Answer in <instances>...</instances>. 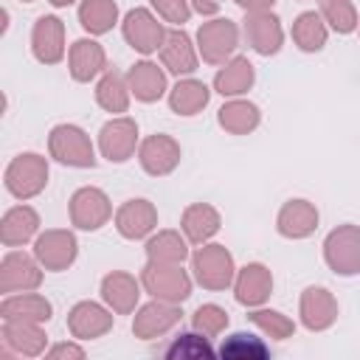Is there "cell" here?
<instances>
[{
	"label": "cell",
	"mask_w": 360,
	"mask_h": 360,
	"mask_svg": "<svg viewBox=\"0 0 360 360\" xmlns=\"http://www.w3.org/2000/svg\"><path fill=\"white\" fill-rule=\"evenodd\" d=\"M191 276L205 290L231 287L236 278V264H233L231 250L225 245H217V242L197 245V250L191 253Z\"/></svg>",
	"instance_id": "6da1fadb"
},
{
	"label": "cell",
	"mask_w": 360,
	"mask_h": 360,
	"mask_svg": "<svg viewBox=\"0 0 360 360\" xmlns=\"http://www.w3.org/2000/svg\"><path fill=\"white\" fill-rule=\"evenodd\" d=\"M48 152L62 166H73V169H93L96 166L93 141L76 124H56L48 135Z\"/></svg>",
	"instance_id": "7a4b0ae2"
},
{
	"label": "cell",
	"mask_w": 360,
	"mask_h": 360,
	"mask_svg": "<svg viewBox=\"0 0 360 360\" xmlns=\"http://www.w3.org/2000/svg\"><path fill=\"white\" fill-rule=\"evenodd\" d=\"M141 284L152 298H160L169 304H183L191 295L194 276H188V270H183V264L146 262V267L141 270Z\"/></svg>",
	"instance_id": "3957f363"
},
{
	"label": "cell",
	"mask_w": 360,
	"mask_h": 360,
	"mask_svg": "<svg viewBox=\"0 0 360 360\" xmlns=\"http://www.w3.org/2000/svg\"><path fill=\"white\" fill-rule=\"evenodd\" d=\"M239 48V25L228 17H214L197 28V53L208 65H225L236 56Z\"/></svg>",
	"instance_id": "277c9868"
},
{
	"label": "cell",
	"mask_w": 360,
	"mask_h": 360,
	"mask_svg": "<svg viewBox=\"0 0 360 360\" xmlns=\"http://www.w3.org/2000/svg\"><path fill=\"white\" fill-rule=\"evenodd\" d=\"M6 188L17 200H31L48 186V160L37 152H22L6 166Z\"/></svg>",
	"instance_id": "5b68a950"
},
{
	"label": "cell",
	"mask_w": 360,
	"mask_h": 360,
	"mask_svg": "<svg viewBox=\"0 0 360 360\" xmlns=\"http://www.w3.org/2000/svg\"><path fill=\"white\" fill-rule=\"evenodd\" d=\"M323 262L338 276H357L360 273V228L338 225L323 239Z\"/></svg>",
	"instance_id": "8992f818"
},
{
	"label": "cell",
	"mask_w": 360,
	"mask_h": 360,
	"mask_svg": "<svg viewBox=\"0 0 360 360\" xmlns=\"http://www.w3.org/2000/svg\"><path fill=\"white\" fill-rule=\"evenodd\" d=\"M166 25L158 20V14H152L149 8H129L124 22H121V34L127 39V45L143 56L158 53L163 39H166Z\"/></svg>",
	"instance_id": "52a82bcc"
},
{
	"label": "cell",
	"mask_w": 360,
	"mask_h": 360,
	"mask_svg": "<svg viewBox=\"0 0 360 360\" xmlns=\"http://www.w3.org/2000/svg\"><path fill=\"white\" fill-rule=\"evenodd\" d=\"M68 211H70V225L73 228H79V231H98L101 225L110 222L112 202H110V197L101 188L82 186V188L73 191Z\"/></svg>",
	"instance_id": "ba28073f"
},
{
	"label": "cell",
	"mask_w": 360,
	"mask_h": 360,
	"mask_svg": "<svg viewBox=\"0 0 360 360\" xmlns=\"http://www.w3.org/2000/svg\"><path fill=\"white\" fill-rule=\"evenodd\" d=\"M42 264L37 256H28L22 250H8L0 262V292H28L42 284Z\"/></svg>",
	"instance_id": "9c48e42d"
},
{
	"label": "cell",
	"mask_w": 360,
	"mask_h": 360,
	"mask_svg": "<svg viewBox=\"0 0 360 360\" xmlns=\"http://www.w3.org/2000/svg\"><path fill=\"white\" fill-rule=\"evenodd\" d=\"M138 146V124L129 115H112L98 132V152L110 163L129 160Z\"/></svg>",
	"instance_id": "30bf717a"
},
{
	"label": "cell",
	"mask_w": 360,
	"mask_h": 360,
	"mask_svg": "<svg viewBox=\"0 0 360 360\" xmlns=\"http://www.w3.org/2000/svg\"><path fill=\"white\" fill-rule=\"evenodd\" d=\"M34 256L39 259V264L51 273H62L68 270L76 256H79V242L70 231L65 228H51L45 233H39L34 239Z\"/></svg>",
	"instance_id": "8fae6325"
},
{
	"label": "cell",
	"mask_w": 360,
	"mask_h": 360,
	"mask_svg": "<svg viewBox=\"0 0 360 360\" xmlns=\"http://www.w3.org/2000/svg\"><path fill=\"white\" fill-rule=\"evenodd\" d=\"M180 158H183L180 143H177L172 135H163V132L143 138L141 146H138V163H141V169H143L146 174H152V177H166V174H172V172L180 166Z\"/></svg>",
	"instance_id": "7c38bea8"
},
{
	"label": "cell",
	"mask_w": 360,
	"mask_h": 360,
	"mask_svg": "<svg viewBox=\"0 0 360 360\" xmlns=\"http://www.w3.org/2000/svg\"><path fill=\"white\" fill-rule=\"evenodd\" d=\"M242 34H245L248 45H250L259 56H273V53H278L281 45H284L281 20H278L273 11L245 14V20H242Z\"/></svg>",
	"instance_id": "4fadbf2b"
},
{
	"label": "cell",
	"mask_w": 360,
	"mask_h": 360,
	"mask_svg": "<svg viewBox=\"0 0 360 360\" xmlns=\"http://www.w3.org/2000/svg\"><path fill=\"white\" fill-rule=\"evenodd\" d=\"M34 59L42 65H59L65 59V22L53 14H42L31 31Z\"/></svg>",
	"instance_id": "5bb4252c"
},
{
	"label": "cell",
	"mask_w": 360,
	"mask_h": 360,
	"mask_svg": "<svg viewBox=\"0 0 360 360\" xmlns=\"http://www.w3.org/2000/svg\"><path fill=\"white\" fill-rule=\"evenodd\" d=\"M180 304H169V301H160V298H152L149 304H143L135 318H132V332L135 338H143V340H152V338H160L166 335L169 329H174L180 323Z\"/></svg>",
	"instance_id": "9a60e30c"
},
{
	"label": "cell",
	"mask_w": 360,
	"mask_h": 360,
	"mask_svg": "<svg viewBox=\"0 0 360 360\" xmlns=\"http://www.w3.org/2000/svg\"><path fill=\"white\" fill-rule=\"evenodd\" d=\"M158 56H160L163 68L174 76H191L197 70V62H200L197 45L191 42V37L183 28H169L166 31V39H163Z\"/></svg>",
	"instance_id": "2e32d148"
},
{
	"label": "cell",
	"mask_w": 360,
	"mask_h": 360,
	"mask_svg": "<svg viewBox=\"0 0 360 360\" xmlns=\"http://www.w3.org/2000/svg\"><path fill=\"white\" fill-rule=\"evenodd\" d=\"M115 228H118V233L124 239H132V242L135 239H146L158 228V208L149 200H143V197L127 200L115 211Z\"/></svg>",
	"instance_id": "e0dca14e"
},
{
	"label": "cell",
	"mask_w": 360,
	"mask_h": 360,
	"mask_svg": "<svg viewBox=\"0 0 360 360\" xmlns=\"http://www.w3.org/2000/svg\"><path fill=\"white\" fill-rule=\"evenodd\" d=\"M68 329L76 340H93L112 329V309L96 301H79L68 312Z\"/></svg>",
	"instance_id": "ac0fdd59"
},
{
	"label": "cell",
	"mask_w": 360,
	"mask_h": 360,
	"mask_svg": "<svg viewBox=\"0 0 360 360\" xmlns=\"http://www.w3.org/2000/svg\"><path fill=\"white\" fill-rule=\"evenodd\" d=\"M273 292V273L262 262H250L242 270H236L233 278V295L242 307H262Z\"/></svg>",
	"instance_id": "d6986e66"
},
{
	"label": "cell",
	"mask_w": 360,
	"mask_h": 360,
	"mask_svg": "<svg viewBox=\"0 0 360 360\" xmlns=\"http://www.w3.org/2000/svg\"><path fill=\"white\" fill-rule=\"evenodd\" d=\"M298 315L309 332H323L338 321V301L326 287H307L301 292Z\"/></svg>",
	"instance_id": "ffe728a7"
},
{
	"label": "cell",
	"mask_w": 360,
	"mask_h": 360,
	"mask_svg": "<svg viewBox=\"0 0 360 360\" xmlns=\"http://www.w3.org/2000/svg\"><path fill=\"white\" fill-rule=\"evenodd\" d=\"M141 278L124 273V270H112L101 278V301L115 312V315H129L138 307L141 298Z\"/></svg>",
	"instance_id": "44dd1931"
},
{
	"label": "cell",
	"mask_w": 360,
	"mask_h": 360,
	"mask_svg": "<svg viewBox=\"0 0 360 360\" xmlns=\"http://www.w3.org/2000/svg\"><path fill=\"white\" fill-rule=\"evenodd\" d=\"M48 335L42 332V323L34 321H3V354H25L37 357L45 352Z\"/></svg>",
	"instance_id": "7402d4cb"
},
{
	"label": "cell",
	"mask_w": 360,
	"mask_h": 360,
	"mask_svg": "<svg viewBox=\"0 0 360 360\" xmlns=\"http://www.w3.org/2000/svg\"><path fill=\"white\" fill-rule=\"evenodd\" d=\"M68 70L73 82H93L107 70V53L96 39H76L68 51Z\"/></svg>",
	"instance_id": "603a6c76"
},
{
	"label": "cell",
	"mask_w": 360,
	"mask_h": 360,
	"mask_svg": "<svg viewBox=\"0 0 360 360\" xmlns=\"http://www.w3.org/2000/svg\"><path fill=\"white\" fill-rule=\"evenodd\" d=\"M276 228L284 239H307L318 228V208L309 200H287L276 217Z\"/></svg>",
	"instance_id": "cb8c5ba5"
},
{
	"label": "cell",
	"mask_w": 360,
	"mask_h": 360,
	"mask_svg": "<svg viewBox=\"0 0 360 360\" xmlns=\"http://www.w3.org/2000/svg\"><path fill=\"white\" fill-rule=\"evenodd\" d=\"M253 82H256L253 62L248 56H231L225 65H219L214 76V90L222 98H239L253 87Z\"/></svg>",
	"instance_id": "d4e9b609"
},
{
	"label": "cell",
	"mask_w": 360,
	"mask_h": 360,
	"mask_svg": "<svg viewBox=\"0 0 360 360\" xmlns=\"http://www.w3.org/2000/svg\"><path fill=\"white\" fill-rule=\"evenodd\" d=\"M127 84H129V93L143 104H152V101L163 98L166 90H169L166 87V70L158 68L149 59H141L127 70Z\"/></svg>",
	"instance_id": "484cf974"
},
{
	"label": "cell",
	"mask_w": 360,
	"mask_h": 360,
	"mask_svg": "<svg viewBox=\"0 0 360 360\" xmlns=\"http://www.w3.org/2000/svg\"><path fill=\"white\" fill-rule=\"evenodd\" d=\"M222 228V217L214 205L208 202H191L183 217H180V231L186 233V239L191 245H205L211 242Z\"/></svg>",
	"instance_id": "4316f807"
},
{
	"label": "cell",
	"mask_w": 360,
	"mask_h": 360,
	"mask_svg": "<svg viewBox=\"0 0 360 360\" xmlns=\"http://www.w3.org/2000/svg\"><path fill=\"white\" fill-rule=\"evenodd\" d=\"M37 231H39V214L25 202L8 208L0 219V242L6 248H20V245L37 239L39 236Z\"/></svg>",
	"instance_id": "83f0119b"
},
{
	"label": "cell",
	"mask_w": 360,
	"mask_h": 360,
	"mask_svg": "<svg viewBox=\"0 0 360 360\" xmlns=\"http://www.w3.org/2000/svg\"><path fill=\"white\" fill-rule=\"evenodd\" d=\"M51 301L34 290L28 292H11L3 298L0 304V315L3 321H34V323H48L51 321Z\"/></svg>",
	"instance_id": "f1b7e54d"
},
{
	"label": "cell",
	"mask_w": 360,
	"mask_h": 360,
	"mask_svg": "<svg viewBox=\"0 0 360 360\" xmlns=\"http://www.w3.org/2000/svg\"><path fill=\"white\" fill-rule=\"evenodd\" d=\"M217 121H219V127H222L225 132H231V135H248V132H253V129L259 127L262 112H259V107H256L253 101H248V98L239 96V98H228V101L219 107Z\"/></svg>",
	"instance_id": "f546056e"
},
{
	"label": "cell",
	"mask_w": 360,
	"mask_h": 360,
	"mask_svg": "<svg viewBox=\"0 0 360 360\" xmlns=\"http://www.w3.org/2000/svg\"><path fill=\"white\" fill-rule=\"evenodd\" d=\"M188 239L180 231H158L146 239V262L183 264L188 259Z\"/></svg>",
	"instance_id": "4dcf8cb0"
},
{
	"label": "cell",
	"mask_w": 360,
	"mask_h": 360,
	"mask_svg": "<svg viewBox=\"0 0 360 360\" xmlns=\"http://www.w3.org/2000/svg\"><path fill=\"white\" fill-rule=\"evenodd\" d=\"M208 98H211V87L200 79H191V76L180 79L169 90V107L177 115H197L200 110H205Z\"/></svg>",
	"instance_id": "1f68e13d"
},
{
	"label": "cell",
	"mask_w": 360,
	"mask_h": 360,
	"mask_svg": "<svg viewBox=\"0 0 360 360\" xmlns=\"http://www.w3.org/2000/svg\"><path fill=\"white\" fill-rule=\"evenodd\" d=\"M129 84L127 76H121L118 70H104L98 84H96V101L101 110H107L110 115H124L129 110Z\"/></svg>",
	"instance_id": "d6a6232c"
},
{
	"label": "cell",
	"mask_w": 360,
	"mask_h": 360,
	"mask_svg": "<svg viewBox=\"0 0 360 360\" xmlns=\"http://www.w3.org/2000/svg\"><path fill=\"white\" fill-rule=\"evenodd\" d=\"M329 39V25L323 22L321 11H301L292 22V42L307 51V53H318Z\"/></svg>",
	"instance_id": "836d02e7"
},
{
	"label": "cell",
	"mask_w": 360,
	"mask_h": 360,
	"mask_svg": "<svg viewBox=\"0 0 360 360\" xmlns=\"http://www.w3.org/2000/svg\"><path fill=\"white\" fill-rule=\"evenodd\" d=\"M79 22L90 37H101L112 31V25L118 22V3L115 0H82Z\"/></svg>",
	"instance_id": "e575fe53"
},
{
	"label": "cell",
	"mask_w": 360,
	"mask_h": 360,
	"mask_svg": "<svg viewBox=\"0 0 360 360\" xmlns=\"http://www.w3.org/2000/svg\"><path fill=\"white\" fill-rule=\"evenodd\" d=\"M163 357H172V360H208L217 354V349L211 346V338H205L202 332H183L177 338H172L169 346L160 349Z\"/></svg>",
	"instance_id": "d590c367"
},
{
	"label": "cell",
	"mask_w": 360,
	"mask_h": 360,
	"mask_svg": "<svg viewBox=\"0 0 360 360\" xmlns=\"http://www.w3.org/2000/svg\"><path fill=\"white\" fill-rule=\"evenodd\" d=\"M219 357H228V360H267L270 357V346L259 338V335H250V332H233L222 340Z\"/></svg>",
	"instance_id": "8d00e7d4"
},
{
	"label": "cell",
	"mask_w": 360,
	"mask_h": 360,
	"mask_svg": "<svg viewBox=\"0 0 360 360\" xmlns=\"http://www.w3.org/2000/svg\"><path fill=\"white\" fill-rule=\"evenodd\" d=\"M321 17L335 34H352L360 28V17L352 0H321Z\"/></svg>",
	"instance_id": "74e56055"
},
{
	"label": "cell",
	"mask_w": 360,
	"mask_h": 360,
	"mask_svg": "<svg viewBox=\"0 0 360 360\" xmlns=\"http://www.w3.org/2000/svg\"><path fill=\"white\" fill-rule=\"evenodd\" d=\"M248 318H250V323H253L262 335L276 338V340H287V338H292V332H295V321L287 318V315L278 312V309H259V307H256Z\"/></svg>",
	"instance_id": "f35d334b"
},
{
	"label": "cell",
	"mask_w": 360,
	"mask_h": 360,
	"mask_svg": "<svg viewBox=\"0 0 360 360\" xmlns=\"http://www.w3.org/2000/svg\"><path fill=\"white\" fill-rule=\"evenodd\" d=\"M191 326H194L197 332H202L205 338H217V335H222L225 326H228V312H225L219 304H202V307L194 309Z\"/></svg>",
	"instance_id": "ab89813d"
},
{
	"label": "cell",
	"mask_w": 360,
	"mask_h": 360,
	"mask_svg": "<svg viewBox=\"0 0 360 360\" xmlns=\"http://www.w3.org/2000/svg\"><path fill=\"white\" fill-rule=\"evenodd\" d=\"M149 3H152L155 14H158L163 22L174 25V28H183V22H188V17H191V11H194L188 0H149Z\"/></svg>",
	"instance_id": "60d3db41"
},
{
	"label": "cell",
	"mask_w": 360,
	"mask_h": 360,
	"mask_svg": "<svg viewBox=\"0 0 360 360\" xmlns=\"http://www.w3.org/2000/svg\"><path fill=\"white\" fill-rule=\"evenodd\" d=\"M48 357H84V349L76 346V343H56L45 352Z\"/></svg>",
	"instance_id": "b9f144b4"
},
{
	"label": "cell",
	"mask_w": 360,
	"mask_h": 360,
	"mask_svg": "<svg viewBox=\"0 0 360 360\" xmlns=\"http://www.w3.org/2000/svg\"><path fill=\"white\" fill-rule=\"evenodd\" d=\"M245 14H256V11H273L276 0H233Z\"/></svg>",
	"instance_id": "7bdbcfd3"
},
{
	"label": "cell",
	"mask_w": 360,
	"mask_h": 360,
	"mask_svg": "<svg viewBox=\"0 0 360 360\" xmlns=\"http://www.w3.org/2000/svg\"><path fill=\"white\" fill-rule=\"evenodd\" d=\"M194 11H200L202 17H214L219 11V0H188Z\"/></svg>",
	"instance_id": "ee69618b"
},
{
	"label": "cell",
	"mask_w": 360,
	"mask_h": 360,
	"mask_svg": "<svg viewBox=\"0 0 360 360\" xmlns=\"http://www.w3.org/2000/svg\"><path fill=\"white\" fill-rule=\"evenodd\" d=\"M51 6H56V8H65V6H70V3H76V0H48Z\"/></svg>",
	"instance_id": "f6af8a7d"
},
{
	"label": "cell",
	"mask_w": 360,
	"mask_h": 360,
	"mask_svg": "<svg viewBox=\"0 0 360 360\" xmlns=\"http://www.w3.org/2000/svg\"><path fill=\"white\" fill-rule=\"evenodd\" d=\"M20 3H34V0H20Z\"/></svg>",
	"instance_id": "bcb514c9"
}]
</instances>
